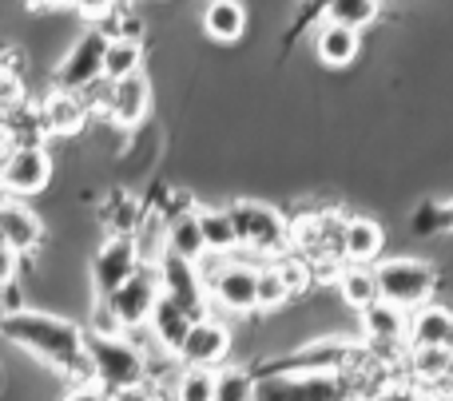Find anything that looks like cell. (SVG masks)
<instances>
[{
    "mask_svg": "<svg viewBox=\"0 0 453 401\" xmlns=\"http://www.w3.org/2000/svg\"><path fill=\"white\" fill-rule=\"evenodd\" d=\"M226 354H231V326L219 322V318L203 314L191 322L188 338H183L180 346V362L183 366H211V370H219L226 362Z\"/></svg>",
    "mask_w": 453,
    "mask_h": 401,
    "instance_id": "obj_11",
    "label": "cell"
},
{
    "mask_svg": "<svg viewBox=\"0 0 453 401\" xmlns=\"http://www.w3.org/2000/svg\"><path fill=\"white\" fill-rule=\"evenodd\" d=\"M4 191L16 199L40 195V191L52 183V155L44 151V143H16V148H4Z\"/></svg>",
    "mask_w": 453,
    "mask_h": 401,
    "instance_id": "obj_8",
    "label": "cell"
},
{
    "mask_svg": "<svg viewBox=\"0 0 453 401\" xmlns=\"http://www.w3.org/2000/svg\"><path fill=\"white\" fill-rule=\"evenodd\" d=\"M148 103H151V84L143 72H135V76L111 79L104 111H108V119L116 127H135L143 119V111H148Z\"/></svg>",
    "mask_w": 453,
    "mask_h": 401,
    "instance_id": "obj_13",
    "label": "cell"
},
{
    "mask_svg": "<svg viewBox=\"0 0 453 401\" xmlns=\"http://www.w3.org/2000/svg\"><path fill=\"white\" fill-rule=\"evenodd\" d=\"M191 322H196V318H191L175 299H167V294H164V299L156 302V310H151V318H148L151 346L164 350V354H180V346H183V338H188Z\"/></svg>",
    "mask_w": 453,
    "mask_h": 401,
    "instance_id": "obj_16",
    "label": "cell"
},
{
    "mask_svg": "<svg viewBox=\"0 0 453 401\" xmlns=\"http://www.w3.org/2000/svg\"><path fill=\"white\" fill-rule=\"evenodd\" d=\"M410 350H422V346H441L453 350V314L441 306H418L410 310V334H406Z\"/></svg>",
    "mask_w": 453,
    "mask_h": 401,
    "instance_id": "obj_18",
    "label": "cell"
},
{
    "mask_svg": "<svg viewBox=\"0 0 453 401\" xmlns=\"http://www.w3.org/2000/svg\"><path fill=\"white\" fill-rule=\"evenodd\" d=\"M143 267V254L135 235H111L100 243L92 259V286H96V299H108L116 286H124L135 270Z\"/></svg>",
    "mask_w": 453,
    "mask_h": 401,
    "instance_id": "obj_9",
    "label": "cell"
},
{
    "mask_svg": "<svg viewBox=\"0 0 453 401\" xmlns=\"http://www.w3.org/2000/svg\"><path fill=\"white\" fill-rule=\"evenodd\" d=\"M76 8L88 16L92 24H100L108 12H116V0H76Z\"/></svg>",
    "mask_w": 453,
    "mask_h": 401,
    "instance_id": "obj_32",
    "label": "cell"
},
{
    "mask_svg": "<svg viewBox=\"0 0 453 401\" xmlns=\"http://www.w3.org/2000/svg\"><path fill=\"white\" fill-rule=\"evenodd\" d=\"M111 36L100 24H88L84 36L72 44V52L56 64V87L64 92H88L104 79V56H108Z\"/></svg>",
    "mask_w": 453,
    "mask_h": 401,
    "instance_id": "obj_4",
    "label": "cell"
},
{
    "mask_svg": "<svg viewBox=\"0 0 453 401\" xmlns=\"http://www.w3.org/2000/svg\"><path fill=\"white\" fill-rule=\"evenodd\" d=\"M88 358L92 374L108 397H143L148 378V350L135 346L132 334H100L88 330Z\"/></svg>",
    "mask_w": 453,
    "mask_h": 401,
    "instance_id": "obj_2",
    "label": "cell"
},
{
    "mask_svg": "<svg viewBox=\"0 0 453 401\" xmlns=\"http://www.w3.org/2000/svg\"><path fill=\"white\" fill-rule=\"evenodd\" d=\"M449 211H453V203H449Z\"/></svg>",
    "mask_w": 453,
    "mask_h": 401,
    "instance_id": "obj_34",
    "label": "cell"
},
{
    "mask_svg": "<svg viewBox=\"0 0 453 401\" xmlns=\"http://www.w3.org/2000/svg\"><path fill=\"white\" fill-rule=\"evenodd\" d=\"M334 286H338V294H342V302L350 310H366L370 302L382 299V294H378V275H374L370 262H342Z\"/></svg>",
    "mask_w": 453,
    "mask_h": 401,
    "instance_id": "obj_22",
    "label": "cell"
},
{
    "mask_svg": "<svg viewBox=\"0 0 453 401\" xmlns=\"http://www.w3.org/2000/svg\"><path fill=\"white\" fill-rule=\"evenodd\" d=\"M156 267H159V278H164V294H167V299L180 302L191 318H203L207 306H211V286H207L203 262L183 259V254L167 251Z\"/></svg>",
    "mask_w": 453,
    "mask_h": 401,
    "instance_id": "obj_7",
    "label": "cell"
},
{
    "mask_svg": "<svg viewBox=\"0 0 453 401\" xmlns=\"http://www.w3.org/2000/svg\"><path fill=\"white\" fill-rule=\"evenodd\" d=\"M4 338L64 374L72 386L96 382L92 358H88V330L68 318L48 314V310H12L4 314Z\"/></svg>",
    "mask_w": 453,
    "mask_h": 401,
    "instance_id": "obj_1",
    "label": "cell"
},
{
    "mask_svg": "<svg viewBox=\"0 0 453 401\" xmlns=\"http://www.w3.org/2000/svg\"><path fill=\"white\" fill-rule=\"evenodd\" d=\"M255 283H258V267H250V262H231V259H219V267L207 275L211 302L219 310H226V314H250V310H258Z\"/></svg>",
    "mask_w": 453,
    "mask_h": 401,
    "instance_id": "obj_10",
    "label": "cell"
},
{
    "mask_svg": "<svg viewBox=\"0 0 453 401\" xmlns=\"http://www.w3.org/2000/svg\"><path fill=\"white\" fill-rule=\"evenodd\" d=\"M255 397H258V374L239 370V366H219L215 401H255Z\"/></svg>",
    "mask_w": 453,
    "mask_h": 401,
    "instance_id": "obj_28",
    "label": "cell"
},
{
    "mask_svg": "<svg viewBox=\"0 0 453 401\" xmlns=\"http://www.w3.org/2000/svg\"><path fill=\"white\" fill-rule=\"evenodd\" d=\"M279 270L295 294L306 291V283H311V259H279Z\"/></svg>",
    "mask_w": 453,
    "mask_h": 401,
    "instance_id": "obj_31",
    "label": "cell"
},
{
    "mask_svg": "<svg viewBox=\"0 0 453 401\" xmlns=\"http://www.w3.org/2000/svg\"><path fill=\"white\" fill-rule=\"evenodd\" d=\"M0 238L12 254H32L40 243H44V219H40L32 207H24L20 199H4L0 207Z\"/></svg>",
    "mask_w": 453,
    "mask_h": 401,
    "instance_id": "obj_14",
    "label": "cell"
},
{
    "mask_svg": "<svg viewBox=\"0 0 453 401\" xmlns=\"http://www.w3.org/2000/svg\"><path fill=\"white\" fill-rule=\"evenodd\" d=\"M40 116H44V127L52 135H76V132H84V124H88L84 92H64V87H52V95L40 103Z\"/></svg>",
    "mask_w": 453,
    "mask_h": 401,
    "instance_id": "obj_17",
    "label": "cell"
},
{
    "mask_svg": "<svg viewBox=\"0 0 453 401\" xmlns=\"http://www.w3.org/2000/svg\"><path fill=\"white\" fill-rule=\"evenodd\" d=\"M382 246H386V235L374 219H366V215L342 219V262H370L374 267Z\"/></svg>",
    "mask_w": 453,
    "mask_h": 401,
    "instance_id": "obj_19",
    "label": "cell"
},
{
    "mask_svg": "<svg viewBox=\"0 0 453 401\" xmlns=\"http://www.w3.org/2000/svg\"><path fill=\"white\" fill-rule=\"evenodd\" d=\"M215 382H219V370H211V366H183V374L175 378V397L215 401Z\"/></svg>",
    "mask_w": 453,
    "mask_h": 401,
    "instance_id": "obj_27",
    "label": "cell"
},
{
    "mask_svg": "<svg viewBox=\"0 0 453 401\" xmlns=\"http://www.w3.org/2000/svg\"><path fill=\"white\" fill-rule=\"evenodd\" d=\"M199 227H203L207 254H215V259H231L242 246L239 223H234L231 207H199Z\"/></svg>",
    "mask_w": 453,
    "mask_h": 401,
    "instance_id": "obj_20",
    "label": "cell"
},
{
    "mask_svg": "<svg viewBox=\"0 0 453 401\" xmlns=\"http://www.w3.org/2000/svg\"><path fill=\"white\" fill-rule=\"evenodd\" d=\"M350 362V346L346 342H314V346H303L290 358H274L266 362L258 374H306V370H342Z\"/></svg>",
    "mask_w": 453,
    "mask_h": 401,
    "instance_id": "obj_15",
    "label": "cell"
},
{
    "mask_svg": "<svg viewBox=\"0 0 453 401\" xmlns=\"http://www.w3.org/2000/svg\"><path fill=\"white\" fill-rule=\"evenodd\" d=\"M446 227H453V211L449 207H422V211L414 215V231L418 235H434V231H446Z\"/></svg>",
    "mask_w": 453,
    "mask_h": 401,
    "instance_id": "obj_30",
    "label": "cell"
},
{
    "mask_svg": "<svg viewBox=\"0 0 453 401\" xmlns=\"http://www.w3.org/2000/svg\"><path fill=\"white\" fill-rule=\"evenodd\" d=\"M167 251L183 254V259H207V243H203V227H199V207L167 215Z\"/></svg>",
    "mask_w": 453,
    "mask_h": 401,
    "instance_id": "obj_23",
    "label": "cell"
},
{
    "mask_svg": "<svg viewBox=\"0 0 453 401\" xmlns=\"http://www.w3.org/2000/svg\"><path fill=\"white\" fill-rule=\"evenodd\" d=\"M330 24H342V28L362 32L366 24L378 20V0H322Z\"/></svg>",
    "mask_w": 453,
    "mask_h": 401,
    "instance_id": "obj_26",
    "label": "cell"
},
{
    "mask_svg": "<svg viewBox=\"0 0 453 401\" xmlns=\"http://www.w3.org/2000/svg\"><path fill=\"white\" fill-rule=\"evenodd\" d=\"M231 215L239 223L242 246L258 254H282L287 246H295V227L282 219L274 207L266 203H231Z\"/></svg>",
    "mask_w": 453,
    "mask_h": 401,
    "instance_id": "obj_6",
    "label": "cell"
},
{
    "mask_svg": "<svg viewBox=\"0 0 453 401\" xmlns=\"http://www.w3.org/2000/svg\"><path fill=\"white\" fill-rule=\"evenodd\" d=\"M159 299H164V278H159V267L156 262H143V267L135 270L124 286H116L104 302H108V310L119 318L124 330H140V326H148V318H151V310H156Z\"/></svg>",
    "mask_w": 453,
    "mask_h": 401,
    "instance_id": "obj_5",
    "label": "cell"
},
{
    "mask_svg": "<svg viewBox=\"0 0 453 401\" xmlns=\"http://www.w3.org/2000/svg\"><path fill=\"white\" fill-rule=\"evenodd\" d=\"M358 314H362V334H366L370 346H378V354L398 350L402 342H406L410 310H402V306H394V302L378 299V302H370L366 310H358Z\"/></svg>",
    "mask_w": 453,
    "mask_h": 401,
    "instance_id": "obj_12",
    "label": "cell"
},
{
    "mask_svg": "<svg viewBox=\"0 0 453 401\" xmlns=\"http://www.w3.org/2000/svg\"><path fill=\"white\" fill-rule=\"evenodd\" d=\"M290 283L282 278V270H279V262L274 267H258V283H255V299H258V310L263 314H271V310H279L282 302L290 299Z\"/></svg>",
    "mask_w": 453,
    "mask_h": 401,
    "instance_id": "obj_29",
    "label": "cell"
},
{
    "mask_svg": "<svg viewBox=\"0 0 453 401\" xmlns=\"http://www.w3.org/2000/svg\"><path fill=\"white\" fill-rule=\"evenodd\" d=\"M358 32L354 28H342V24H330L322 20L319 32H314V52H319V60L326 64V68H346V64L358 60Z\"/></svg>",
    "mask_w": 453,
    "mask_h": 401,
    "instance_id": "obj_21",
    "label": "cell"
},
{
    "mask_svg": "<svg viewBox=\"0 0 453 401\" xmlns=\"http://www.w3.org/2000/svg\"><path fill=\"white\" fill-rule=\"evenodd\" d=\"M378 294L402 310H418L434 299L438 291V270L422 259H378Z\"/></svg>",
    "mask_w": 453,
    "mask_h": 401,
    "instance_id": "obj_3",
    "label": "cell"
},
{
    "mask_svg": "<svg viewBox=\"0 0 453 401\" xmlns=\"http://www.w3.org/2000/svg\"><path fill=\"white\" fill-rule=\"evenodd\" d=\"M12 310H24V302H20V286H16V278H8L4 283V314H12Z\"/></svg>",
    "mask_w": 453,
    "mask_h": 401,
    "instance_id": "obj_33",
    "label": "cell"
},
{
    "mask_svg": "<svg viewBox=\"0 0 453 401\" xmlns=\"http://www.w3.org/2000/svg\"><path fill=\"white\" fill-rule=\"evenodd\" d=\"M247 28V8L239 0H207L203 8V32L211 40H223V44H234Z\"/></svg>",
    "mask_w": 453,
    "mask_h": 401,
    "instance_id": "obj_24",
    "label": "cell"
},
{
    "mask_svg": "<svg viewBox=\"0 0 453 401\" xmlns=\"http://www.w3.org/2000/svg\"><path fill=\"white\" fill-rule=\"evenodd\" d=\"M135 72H143V44L140 40H111L108 56H104V84L135 76Z\"/></svg>",
    "mask_w": 453,
    "mask_h": 401,
    "instance_id": "obj_25",
    "label": "cell"
}]
</instances>
